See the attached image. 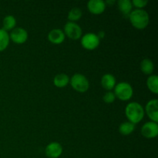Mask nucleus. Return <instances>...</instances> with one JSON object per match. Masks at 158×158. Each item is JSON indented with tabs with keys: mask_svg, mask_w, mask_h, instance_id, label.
I'll list each match as a JSON object with an SVG mask.
<instances>
[{
	"mask_svg": "<svg viewBox=\"0 0 158 158\" xmlns=\"http://www.w3.org/2000/svg\"><path fill=\"white\" fill-rule=\"evenodd\" d=\"M125 114L129 122L135 125L143 120L144 117V110L140 103L137 102H131L128 103L125 108Z\"/></svg>",
	"mask_w": 158,
	"mask_h": 158,
	"instance_id": "obj_1",
	"label": "nucleus"
},
{
	"mask_svg": "<svg viewBox=\"0 0 158 158\" xmlns=\"http://www.w3.org/2000/svg\"><path fill=\"white\" fill-rule=\"evenodd\" d=\"M130 21L134 28L143 29L149 24V15L143 9H135L129 15Z\"/></svg>",
	"mask_w": 158,
	"mask_h": 158,
	"instance_id": "obj_2",
	"label": "nucleus"
},
{
	"mask_svg": "<svg viewBox=\"0 0 158 158\" xmlns=\"http://www.w3.org/2000/svg\"><path fill=\"white\" fill-rule=\"evenodd\" d=\"M114 95L119 100L122 101H127L134 94V89L130 83L126 82H121L117 84L114 87Z\"/></svg>",
	"mask_w": 158,
	"mask_h": 158,
	"instance_id": "obj_3",
	"label": "nucleus"
},
{
	"mask_svg": "<svg viewBox=\"0 0 158 158\" xmlns=\"http://www.w3.org/2000/svg\"><path fill=\"white\" fill-rule=\"evenodd\" d=\"M72 87L79 93H85L89 87L88 79L81 73H75L69 80Z\"/></svg>",
	"mask_w": 158,
	"mask_h": 158,
	"instance_id": "obj_4",
	"label": "nucleus"
},
{
	"mask_svg": "<svg viewBox=\"0 0 158 158\" xmlns=\"http://www.w3.org/2000/svg\"><path fill=\"white\" fill-rule=\"evenodd\" d=\"M81 45L84 49L87 50H94L97 49L100 45V39L95 33L93 32L86 33L82 36Z\"/></svg>",
	"mask_w": 158,
	"mask_h": 158,
	"instance_id": "obj_5",
	"label": "nucleus"
},
{
	"mask_svg": "<svg viewBox=\"0 0 158 158\" xmlns=\"http://www.w3.org/2000/svg\"><path fill=\"white\" fill-rule=\"evenodd\" d=\"M65 35L73 40H79L82 37V29L78 24L73 22H68L64 26Z\"/></svg>",
	"mask_w": 158,
	"mask_h": 158,
	"instance_id": "obj_6",
	"label": "nucleus"
},
{
	"mask_svg": "<svg viewBox=\"0 0 158 158\" xmlns=\"http://www.w3.org/2000/svg\"><path fill=\"white\" fill-rule=\"evenodd\" d=\"M9 38L16 44H23L28 40V32L25 29L21 27L15 28L12 30Z\"/></svg>",
	"mask_w": 158,
	"mask_h": 158,
	"instance_id": "obj_7",
	"label": "nucleus"
},
{
	"mask_svg": "<svg viewBox=\"0 0 158 158\" xmlns=\"http://www.w3.org/2000/svg\"><path fill=\"white\" fill-rule=\"evenodd\" d=\"M141 134L146 138H155L158 135V124L155 122L150 121L143 125Z\"/></svg>",
	"mask_w": 158,
	"mask_h": 158,
	"instance_id": "obj_8",
	"label": "nucleus"
},
{
	"mask_svg": "<svg viewBox=\"0 0 158 158\" xmlns=\"http://www.w3.org/2000/svg\"><path fill=\"white\" fill-rule=\"evenodd\" d=\"M63 153V148L61 144L57 142H52L46 146L45 154L49 158H58Z\"/></svg>",
	"mask_w": 158,
	"mask_h": 158,
	"instance_id": "obj_9",
	"label": "nucleus"
},
{
	"mask_svg": "<svg viewBox=\"0 0 158 158\" xmlns=\"http://www.w3.org/2000/svg\"><path fill=\"white\" fill-rule=\"evenodd\" d=\"M88 10L94 15H100L106 9V3L102 0H90L87 2Z\"/></svg>",
	"mask_w": 158,
	"mask_h": 158,
	"instance_id": "obj_10",
	"label": "nucleus"
},
{
	"mask_svg": "<svg viewBox=\"0 0 158 158\" xmlns=\"http://www.w3.org/2000/svg\"><path fill=\"white\" fill-rule=\"evenodd\" d=\"M146 113L151 121L157 123L158 121V100H150L146 105Z\"/></svg>",
	"mask_w": 158,
	"mask_h": 158,
	"instance_id": "obj_11",
	"label": "nucleus"
},
{
	"mask_svg": "<svg viewBox=\"0 0 158 158\" xmlns=\"http://www.w3.org/2000/svg\"><path fill=\"white\" fill-rule=\"evenodd\" d=\"M65 38H66V35H65L64 32L60 29H52L48 34L49 41L56 45L63 43L64 42Z\"/></svg>",
	"mask_w": 158,
	"mask_h": 158,
	"instance_id": "obj_12",
	"label": "nucleus"
},
{
	"mask_svg": "<svg viewBox=\"0 0 158 158\" xmlns=\"http://www.w3.org/2000/svg\"><path fill=\"white\" fill-rule=\"evenodd\" d=\"M101 85L106 90H111L116 86V78L110 73H106L102 77Z\"/></svg>",
	"mask_w": 158,
	"mask_h": 158,
	"instance_id": "obj_13",
	"label": "nucleus"
},
{
	"mask_svg": "<svg viewBox=\"0 0 158 158\" xmlns=\"http://www.w3.org/2000/svg\"><path fill=\"white\" fill-rule=\"evenodd\" d=\"M140 69L145 75H150L153 73L154 70V65L152 60L150 59H144L141 61L140 65Z\"/></svg>",
	"mask_w": 158,
	"mask_h": 158,
	"instance_id": "obj_14",
	"label": "nucleus"
},
{
	"mask_svg": "<svg viewBox=\"0 0 158 158\" xmlns=\"http://www.w3.org/2000/svg\"><path fill=\"white\" fill-rule=\"evenodd\" d=\"M69 83V78L66 74L60 73L57 74L53 80V83L56 87L63 88L68 85Z\"/></svg>",
	"mask_w": 158,
	"mask_h": 158,
	"instance_id": "obj_15",
	"label": "nucleus"
},
{
	"mask_svg": "<svg viewBox=\"0 0 158 158\" xmlns=\"http://www.w3.org/2000/svg\"><path fill=\"white\" fill-rule=\"evenodd\" d=\"M118 8L123 15H129L132 12V2L130 0H120L118 1Z\"/></svg>",
	"mask_w": 158,
	"mask_h": 158,
	"instance_id": "obj_16",
	"label": "nucleus"
},
{
	"mask_svg": "<svg viewBox=\"0 0 158 158\" xmlns=\"http://www.w3.org/2000/svg\"><path fill=\"white\" fill-rule=\"evenodd\" d=\"M135 130V125L131 122H123L119 127V132L122 135L127 136L132 134Z\"/></svg>",
	"mask_w": 158,
	"mask_h": 158,
	"instance_id": "obj_17",
	"label": "nucleus"
},
{
	"mask_svg": "<svg viewBox=\"0 0 158 158\" xmlns=\"http://www.w3.org/2000/svg\"><path fill=\"white\" fill-rule=\"evenodd\" d=\"M16 25V19L13 15H7L4 18L2 22V29L6 30V32L9 30H12L15 29Z\"/></svg>",
	"mask_w": 158,
	"mask_h": 158,
	"instance_id": "obj_18",
	"label": "nucleus"
},
{
	"mask_svg": "<svg viewBox=\"0 0 158 158\" xmlns=\"http://www.w3.org/2000/svg\"><path fill=\"white\" fill-rule=\"evenodd\" d=\"M147 86L148 89L154 93V94H158V77L156 75H151L147 80Z\"/></svg>",
	"mask_w": 158,
	"mask_h": 158,
	"instance_id": "obj_19",
	"label": "nucleus"
},
{
	"mask_svg": "<svg viewBox=\"0 0 158 158\" xmlns=\"http://www.w3.org/2000/svg\"><path fill=\"white\" fill-rule=\"evenodd\" d=\"M9 40L10 38L8 32L4 29H0V52H2L8 47Z\"/></svg>",
	"mask_w": 158,
	"mask_h": 158,
	"instance_id": "obj_20",
	"label": "nucleus"
},
{
	"mask_svg": "<svg viewBox=\"0 0 158 158\" xmlns=\"http://www.w3.org/2000/svg\"><path fill=\"white\" fill-rule=\"evenodd\" d=\"M83 12H82L81 9L79 8H73L68 13V19H69V22H74L78 21L81 19Z\"/></svg>",
	"mask_w": 158,
	"mask_h": 158,
	"instance_id": "obj_21",
	"label": "nucleus"
},
{
	"mask_svg": "<svg viewBox=\"0 0 158 158\" xmlns=\"http://www.w3.org/2000/svg\"><path fill=\"white\" fill-rule=\"evenodd\" d=\"M116 97L114 95V94L113 92H110V91H108L106 94H104L103 97V100L105 103H112L115 101Z\"/></svg>",
	"mask_w": 158,
	"mask_h": 158,
	"instance_id": "obj_22",
	"label": "nucleus"
},
{
	"mask_svg": "<svg viewBox=\"0 0 158 158\" xmlns=\"http://www.w3.org/2000/svg\"><path fill=\"white\" fill-rule=\"evenodd\" d=\"M148 0H133L132 1L133 6L137 8V9H142L148 5Z\"/></svg>",
	"mask_w": 158,
	"mask_h": 158,
	"instance_id": "obj_23",
	"label": "nucleus"
},
{
	"mask_svg": "<svg viewBox=\"0 0 158 158\" xmlns=\"http://www.w3.org/2000/svg\"><path fill=\"white\" fill-rule=\"evenodd\" d=\"M97 36H98L99 39H103V38H104V36H105V32H103V31H100V32H99V33L97 34Z\"/></svg>",
	"mask_w": 158,
	"mask_h": 158,
	"instance_id": "obj_24",
	"label": "nucleus"
}]
</instances>
